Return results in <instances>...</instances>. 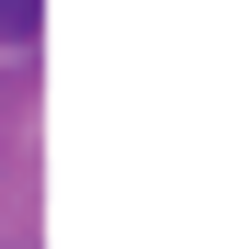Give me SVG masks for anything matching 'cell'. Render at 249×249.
<instances>
[{"label":"cell","instance_id":"6da1fadb","mask_svg":"<svg viewBox=\"0 0 249 249\" xmlns=\"http://www.w3.org/2000/svg\"><path fill=\"white\" fill-rule=\"evenodd\" d=\"M34 23H46V0H0V46H34Z\"/></svg>","mask_w":249,"mask_h":249}]
</instances>
